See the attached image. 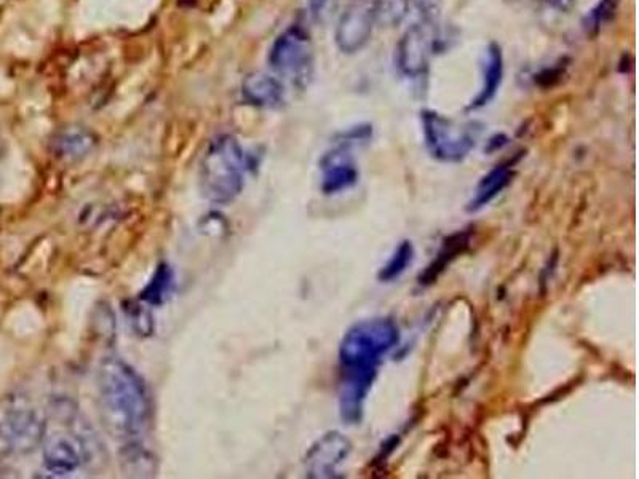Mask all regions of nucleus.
<instances>
[{
    "label": "nucleus",
    "mask_w": 639,
    "mask_h": 479,
    "mask_svg": "<svg viewBox=\"0 0 639 479\" xmlns=\"http://www.w3.org/2000/svg\"><path fill=\"white\" fill-rule=\"evenodd\" d=\"M400 344V328L389 317L362 320L349 328L339 344V414L349 425L362 422L382 360Z\"/></svg>",
    "instance_id": "obj_1"
},
{
    "label": "nucleus",
    "mask_w": 639,
    "mask_h": 479,
    "mask_svg": "<svg viewBox=\"0 0 639 479\" xmlns=\"http://www.w3.org/2000/svg\"><path fill=\"white\" fill-rule=\"evenodd\" d=\"M96 385L106 430L124 446L138 444L151 419V398L143 377L127 361L108 357L101 361Z\"/></svg>",
    "instance_id": "obj_2"
},
{
    "label": "nucleus",
    "mask_w": 639,
    "mask_h": 479,
    "mask_svg": "<svg viewBox=\"0 0 639 479\" xmlns=\"http://www.w3.org/2000/svg\"><path fill=\"white\" fill-rule=\"evenodd\" d=\"M250 160L239 139L216 136L200 159V191L213 205H229L242 194Z\"/></svg>",
    "instance_id": "obj_3"
},
{
    "label": "nucleus",
    "mask_w": 639,
    "mask_h": 479,
    "mask_svg": "<svg viewBox=\"0 0 639 479\" xmlns=\"http://www.w3.org/2000/svg\"><path fill=\"white\" fill-rule=\"evenodd\" d=\"M425 146L433 159L461 163L477 146L481 128L478 123H457L435 111L422 112Z\"/></svg>",
    "instance_id": "obj_4"
},
{
    "label": "nucleus",
    "mask_w": 639,
    "mask_h": 479,
    "mask_svg": "<svg viewBox=\"0 0 639 479\" xmlns=\"http://www.w3.org/2000/svg\"><path fill=\"white\" fill-rule=\"evenodd\" d=\"M269 64L277 76L296 87H307L314 74V53L306 29L298 24L285 29L270 48Z\"/></svg>",
    "instance_id": "obj_5"
},
{
    "label": "nucleus",
    "mask_w": 639,
    "mask_h": 479,
    "mask_svg": "<svg viewBox=\"0 0 639 479\" xmlns=\"http://www.w3.org/2000/svg\"><path fill=\"white\" fill-rule=\"evenodd\" d=\"M435 23L417 21L406 29L397 45L398 71L409 79L424 76L435 48Z\"/></svg>",
    "instance_id": "obj_6"
},
{
    "label": "nucleus",
    "mask_w": 639,
    "mask_h": 479,
    "mask_svg": "<svg viewBox=\"0 0 639 479\" xmlns=\"http://www.w3.org/2000/svg\"><path fill=\"white\" fill-rule=\"evenodd\" d=\"M352 452V443L347 436L339 432H328L318 438L304 459L307 478L331 479L341 478V467Z\"/></svg>",
    "instance_id": "obj_7"
},
{
    "label": "nucleus",
    "mask_w": 639,
    "mask_h": 479,
    "mask_svg": "<svg viewBox=\"0 0 639 479\" xmlns=\"http://www.w3.org/2000/svg\"><path fill=\"white\" fill-rule=\"evenodd\" d=\"M376 16L370 0H355L342 12L336 26L334 40L339 50L346 55L362 52L373 36Z\"/></svg>",
    "instance_id": "obj_8"
},
{
    "label": "nucleus",
    "mask_w": 639,
    "mask_h": 479,
    "mask_svg": "<svg viewBox=\"0 0 639 479\" xmlns=\"http://www.w3.org/2000/svg\"><path fill=\"white\" fill-rule=\"evenodd\" d=\"M44 465L55 476L71 475L84 462V441L74 432H47L44 435Z\"/></svg>",
    "instance_id": "obj_9"
},
{
    "label": "nucleus",
    "mask_w": 639,
    "mask_h": 479,
    "mask_svg": "<svg viewBox=\"0 0 639 479\" xmlns=\"http://www.w3.org/2000/svg\"><path fill=\"white\" fill-rule=\"evenodd\" d=\"M352 147L344 139H339L336 147L323 155L320 167L323 171L322 191L326 195L339 194L358 183L360 175L350 154Z\"/></svg>",
    "instance_id": "obj_10"
},
{
    "label": "nucleus",
    "mask_w": 639,
    "mask_h": 479,
    "mask_svg": "<svg viewBox=\"0 0 639 479\" xmlns=\"http://www.w3.org/2000/svg\"><path fill=\"white\" fill-rule=\"evenodd\" d=\"M245 103L261 109H274L285 101V87L278 77L267 72H251L242 84Z\"/></svg>",
    "instance_id": "obj_11"
},
{
    "label": "nucleus",
    "mask_w": 639,
    "mask_h": 479,
    "mask_svg": "<svg viewBox=\"0 0 639 479\" xmlns=\"http://www.w3.org/2000/svg\"><path fill=\"white\" fill-rule=\"evenodd\" d=\"M470 245V232H456V234H451L449 237H446L443 240V245H441L440 251H438L437 256L430 262L427 269L419 275L417 278V282L421 286H430L433 283L437 282L438 278L441 277V274L451 266V262L456 261L462 253L467 251Z\"/></svg>",
    "instance_id": "obj_12"
},
{
    "label": "nucleus",
    "mask_w": 639,
    "mask_h": 479,
    "mask_svg": "<svg viewBox=\"0 0 639 479\" xmlns=\"http://www.w3.org/2000/svg\"><path fill=\"white\" fill-rule=\"evenodd\" d=\"M513 179L512 165L502 163L497 165L493 170L489 171L488 175L481 178L478 183L477 189H475V195L467 205V211L469 213H477V211L483 210L485 206L493 202L497 195H501L502 192L510 186Z\"/></svg>",
    "instance_id": "obj_13"
},
{
    "label": "nucleus",
    "mask_w": 639,
    "mask_h": 479,
    "mask_svg": "<svg viewBox=\"0 0 639 479\" xmlns=\"http://www.w3.org/2000/svg\"><path fill=\"white\" fill-rule=\"evenodd\" d=\"M504 77V56L499 45L491 44L486 52L485 68H483V87L477 98L473 99L470 109L486 106L496 96Z\"/></svg>",
    "instance_id": "obj_14"
},
{
    "label": "nucleus",
    "mask_w": 639,
    "mask_h": 479,
    "mask_svg": "<svg viewBox=\"0 0 639 479\" xmlns=\"http://www.w3.org/2000/svg\"><path fill=\"white\" fill-rule=\"evenodd\" d=\"M95 144L92 133L84 128H66L55 139V152L64 159H77L87 154Z\"/></svg>",
    "instance_id": "obj_15"
},
{
    "label": "nucleus",
    "mask_w": 639,
    "mask_h": 479,
    "mask_svg": "<svg viewBox=\"0 0 639 479\" xmlns=\"http://www.w3.org/2000/svg\"><path fill=\"white\" fill-rule=\"evenodd\" d=\"M173 288H175V272L167 264H160L139 297L144 304L159 307L167 302Z\"/></svg>",
    "instance_id": "obj_16"
},
{
    "label": "nucleus",
    "mask_w": 639,
    "mask_h": 479,
    "mask_svg": "<svg viewBox=\"0 0 639 479\" xmlns=\"http://www.w3.org/2000/svg\"><path fill=\"white\" fill-rule=\"evenodd\" d=\"M414 254H416V251H414L413 243L409 242V240H403L395 248L387 264L379 270V282L392 283L398 280L401 275L405 274L408 267L413 264Z\"/></svg>",
    "instance_id": "obj_17"
},
{
    "label": "nucleus",
    "mask_w": 639,
    "mask_h": 479,
    "mask_svg": "<svg viewBox=\"0 0 639 479\" xmlns=\"http://www.w3.org/2000/svg\"><path fill=\"white\" fill-rule=\"evenodd\" d=\"M376 23L384 26H398L409 13V0H370Z\"/></svg>",
    "instance_id": "obj_18"
},
{
    "label": "nucleus",
    "mask_w": 639,
    "mask_h": 479,
    "mask_svg": "<svg viewBox=\"0 0 639 479\" xmlns=\"http://www.w3.org/2000/svg\"><path fill=\"white\" fill-rule=\"evenodd\" d=\"M440 8L441 0H409V10H413L422 23H435Z\"/></svg>",
    "instance_id": "obj_19"
},
{
    "label": "nucleus",
    "mask_w": 639,
    "mask_h": 479,
    "mask_svg": "<svg viewBox=\"0 0 639 479\" xmlns=\"http://www.w3.org/2000/svg\"><path fill=\"white\" fill-rule=\"evenodd\" d=\"M128 321L131 328L135 329L138 334H151L152 317L149 310L144 309L143 305H131V309H127Z\"/></svg>",
    "instance_id": "obj_20"
},
{
    "label": "nucleus",
    "mask_w": 639,
    "mask_h": 479,
    "mask_svg": "<svg viewBox=\"0 0 639 479\" xmlns=\"http://www.w3.org/2000/svg\"><path fill=\"white\" fill-rule=\"evenodd\" d=\"M307 4H309L310 13H312L315 20L320 21L325 16L330 0H307Z\"/></svg>",
    "instance_id": "obj_21"
},
{
    "label": "nucleus",
    "mask_w": 639,
    "mask_h": 479,
    "mask_svg": "<svg viewBox=\"0 0 639 479\" xmlns=\"http://www.w3.org/2000/svg\"><path fill=\"white\" fill-rule=\"evenodd\" d=\"M550 7L555 8L558 12H569L574 4H576V0H545Z\"/></svg>",
    "instance_id": "obj_22"
},
{
    "label": "nucleus",
    "mask_w": 639,
    "mask_h": 479,
    "mask_svg": "<svg viewBox=\"0 0 639 479\" xmlns=\"http://www.w3.org/2000/svg\"><path fill=\"white\" fill-rule=\"evenodd\" d=\"M608 2L609 0H603V7H601V12H606V10H608ZM604 18H606V15H604V13H595L593 12V20H595V24L596 26H601V24H603Z\"/></svg>",
    "instance_id": "obj_23"
}]
</instances>
